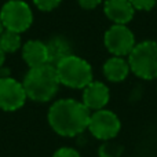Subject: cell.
<instances>
[{
	"label": "cell",
	"instance_id": "6da1fadb",
	"mask_svg": "<svg viewBox=\"0 0 157 157\" xmlns=\"http://www.w3.org/2000/svg\"><path fill=\"white\" fill-rule=\"evenodd\" d=\"M90 114V109L83 102L73 98H63L50 106L47 120L55 134L73 138L87 130Z\"/></svg>",
	"mask_w": 157,
	"mask_h": 157
},
{
	"label": "cell",
	"instance_id": "7a4b0ae2",
	"mask_svg": "<svg viewBox=\"0 0 157 157\" xmlns=\"http://www.w3.org/2000/svg\"><path fill=\"white\" fill-rule=\"evenodd\" d=\"M22 84L26 97L39 103L50 102L57 95L61 86L55 66L51 63L29 68Z\"/></svg>",
	"mask_w": 157,
	"mask_h": 157
},
{
	"label": "cell",
	"instance_id": "3957f363",
	"mask_svg": "<svg viewBox=\"0 0 157 157\" xmlns=\"http://www.w3.org/2000/svg\"><path fill=\"white\" fill-rule=\"evenodd\" d=\"M54 66L61 86H65L68 88L83 90L94 80L92 66L78 55H68Z\"/></svg>",
	"mask_w": 157,
	"mask_h": 157
},
{
	"label": "cell",
	"instance_id": "277c9868",
	"mask_svg": "<svg viewBox=\"0 0 157 157\" xmlns=\"http://www.w3.org/2000/svg\"><path fill=\"white\" fill-rule=\"evenodd\" d=\"M127 61L136 77L142 80L157 78V41L145 40L136 43L128 54Z\"/></svg>",
	"mask_w": 157,
	"mask_h": 157
},
{
	"label": "cell",
	"instance_id": "5b68a950",
	"mask_svg": "<svg viewBox=\"0 0 157 157\" xmlns=\"http://www.w3.org/2000/svg\"><path fill=\"white\" fill-rule=\"evenodd\" d=\"M0 21L3 28L17 33H24L33 24V11L24 0H8L2 6Z\"/></svg>",
	"mask_w": 157,
	"mask_h": 157
},
{
	"label": "cell",
	"instance_id": "8992f818",
	"mask_svg": "<svg viewBox=\"0 0 157 157\" xmlns=\"http://www.w3.org/2000/svg\"><path fill=\"white\" fill-rule=\"evenodd\" d=\"M87 130L94 138L99 141H110L117 136L121 130L120 119L114 112L109 109L95 110L90 114V121Z\"/></svg>",
	"mask_w": 157,
	"mask_h": 157
},
{
	"label": "cell",
	"instance_id": "52a82bcc",
	"mask_svg": "<svg viewBox=\"0 0 157 157\" xmlns=\"http://www.w3.org/2000/svg\"><path fill=\"white\" fill-rule=\"evenodd\" d=\"M105 47L113 57H128L136 44L135 36L127 25H112L103 36Z\"/></svg>",
	"mask_w": 157,
	"mask_h": 157
},
{
	"label": "cell",
	"instance_id": "ba28073f",
	"mask_svg": "<svg viewBox=\"0 0 157 157\" xmlns=\"http://www.w3.org/2000/svg\"><path fill=\"white\" fill-rule=\"evenodd\" d=\"M28 97L24 84L17 78L0 77V109L4 112H15L25 105Z\"/></svg>",
	"mask_w": 157,
	"mask_h": 157
},
{
	"label": "cell",
	"instance_id": "9c48e42d",
	"mask_svg": "<svg viewBox=\"0 0 157 157\" xmlns=\"http://www.w3.org/2000/svg\"><path fill=\"white\" fill-rule=\"evenodd\" d=\"M110 99V91L109 87L102 81L92 80L87 87L83 88V101L81 102L90 109V110H101L105 109Z\"/></svg>",
	"mask_w": 157,
	"mask_h": 157
},
{
	"label": "cell",
	"instance_id": "30bf717a",
	"mask_svg": "<svg viewBox=\"0 0 157 157\" xmlns=\"http://www.w3.org/2000/svg\"><path fill=\"white\" fill-rule=\"evenodd\" d=\"M103 13L114 25H127L135 15V8L130 0H105Z\"/></svg>",
	"mask_w": 157,
	"mask_h": 157
},
{
	"label": "cell",
	"instance_id": "8fae6325",
	"mask_svg": "<svg viewBox=\"0 0 157 157\" xmlns=\"http://www.w3.org/2000/svg\"><path fill=\"white\" fill-rule=\"evenodd\" d=\"M22 48V59L25 61L29 68H36L50 63L48 58V48L47 43L41 40H28L24 43Z\"/></svg>",
	"mask_w": 157,
	"mask_h": 157
},
{
	"label": "cell",
	"instance_id": "7c38bea8",
	"mask_svg": "<svg viewBox=\"0 0 157 157\" xmlns=\"http://www.w3.org/2000/svg\"><path fill=\"white\" fill-rule=\"evenodd\" d=\"M103 76L112 83H121L130 75L131 69L124 57H110L102 66Z\"/></svg>",
	"mask_w": 157,
	"mask_h": 157
},
{
	"label": "cell",
	"instance_id": "4fadbf2b",
	"mask_svg": "<svg viewBox=\"0 0 157 157\" xmlns=\"http://www.w3.org/2000/svg\"><path fill=\"white\" fill-rule=\"evenodd\" d=\"M47 48H48V58L50 63L55 65L58 63L62 58L68 57L72 54V47L66 39L61 37V36H55L47 43Z\"/></svg>",
	"mask_w": 157,
	"mask_h": 157
},
{
	"label": "cell",
	"instance_id": "5bb4252c",
	"mask_svg": "<svg viewBox=\"0 0 157 157\" xmlns=\"http://www.w3.org/2000/svg\"><path fill=\"white\" fill-rule=\"evenodd\" d=\"M22 47V39L21 35L13 30L4 29L0 35V48L6 52V54H13L17 52Z\"/></svg>",
	"mask_w": 157,
	"mask_h": 157
},
{
	"label": "cell",
	"instance_id": "9a60e30c",
	"mask_svg": "<svg viewBox=\"0 0 157 157\" xmlns=\"http://www.w3.org/2000/svg\"><path fill=\"white\" fill-rule=\"evenodd\" d=\"M123 145L110 141H103V144L98 147V156L99 157H120L123 155Z\"/></svg>",
	"mask_w": 157,
	"mask_h": 157
},
{
	"label": "cell",
	"instance_id": "2e32d148",
	"mask_svg": "<svg viewBox=\"0 0 157 157\" xmlns=\"http://www.w3.org/2000/svg\"><path fill=\"white\" fill-rule=\"evenodd\" d=\"M61 2H62V0H33L36 7L40 11H44V13L55 10V8L61 4Z\"/></svg>",
	"mask_w": 157,
	"mask_h": 157
},
{
	"label": "cell",
	"instance_id": "e0dca14e",
	"mask_svg": "<svg viewBox=\"0 0 157 157\" xmlns=\"http://www.w3.org/2000/svg\"><path fill=\"white\" fill-rule=\"evenodd\" d=\"M135 11H150L157 4V0H130Z\"/></svg>",
	"mask_w": 157,
	"mask_h": 157
},
{
	"label": "cell",
	"instance_id": "ac0fdd59",
	"mask_svg": "<svg viewBox=\"0 0 157 157\" xmlns=\"http://www.w3.org/2000/svg\"><path fill=\"white\" fill-rule=\"evenodd\" d=\"M52 157H81V156L76 149H73V147L63 146V147H59V149L55 150Z\"/></svg>",
	"mask_w": 157,
	"mask_h": 157
},
{
	"label": "cell",
	"instance_id": "d6986e66",
	"mask_svg": "<svg viewBox=\"0 0 157 157\" xmlns=\"http://www.w3.org/2000/svg\"><path fill=\"white\" fill-rule=\"evenodd\" d=\"M105 0H77L78 6L84 10H94L98 6H101Z\"/></svg>",
	"mask_w": 157,
	"mask_h": 157
},
{
	"label": "cell",
	"instance_id": "ffe728a7",
	"mask_svg": "<svg viewBox=\"0 0 157 157\" xmlns=\"http://www.w3.org/2000/svg\"><path fill=\"white\" fill-rule=\"evenodd\" d=\"M4 61H6V52L3 51L2 48H0V68H3V65H4Z\"/></svg>",
	"mask_w": 157,
	"mask_h": 157
},
{
	"label": "cell",
	"instance_id": "44dd1931",
	"mask_svg": "<svg viewBox=\"0 0 157 157\" xmlns=\"http://www.w3.org/2000/svg\"><path fill=\"white\" fill-rule=\"evenodd\" d=\"M3 30H4V28H3V24H2V21H0V35H2Z\"/></svg>",
	"mask_w": 157,
	"mask_h": 157
}]
</instances>
